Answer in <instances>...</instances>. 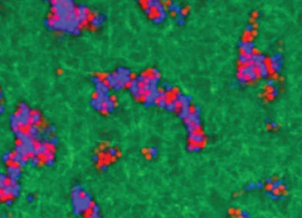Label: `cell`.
Listing matches in <instances>:
<instances>
[{
  "label": "cell",
  "mask_w": 302,
  "mask_h": 218,
  "mask_svg": "<svg viewBox=\"0 0 302 218\" xmlns=\"http://www.w3.org/2000/svg\"><path fill=\"white\" fill-rule=\"evenodd\" d=\"M269 125H270L272 128H276L278 127V123L276 122H271Z\"/></svg>",
  "instance_id": "f1b7e54d"
},
{
  "label": "cell",
  "mask_w": 302,
  "mask_h": 218,
  "mask_svg": "<svg viewBox=\"0 0 302 218\" xmlns=\"http://www.w3.org/2000/svg\"><path fill=\"white\" fill-rule=\"evenodd\" d=\"M267 85L269 86V87H272V88H273V87H276V82L274 80V79L269 78L267 82Z\"/></svg>",
  "instance_id": "484cf974"
},
{
  "label": "cell",
  "mask_w": 302,
  "mask_h": 218,
  "mask_svg": "<svg viewBox=\"0 0 302 218\" xmlns=\"http://www.w3.org/2000/svg\"><path fill=\"white\" fill-rule=\"evenodd\" d=\"M238 61L241 65H243V66H245V65L251 63V61H250V57L247 56V55H246L244 53L239 54Z\"/></svg>",
  "instance_id": "9a60e30c"
},
{
  "label": "cell",
  "mask_w": 302,
  "mask_h": 218,
  "mask_svg": "<svg viewBox=\"0 0 302 218\" xmlns=\"http://www.w3.org/2000/svg\"><path fill=\"white\" fill-rule=\"evenodd\" d=\"M187 150L192 153H199L202 150V147H201L200 145H198V144H190L187 146Z\"/></svg>",
  "instance_id": "2e32d148"
},
{
  "label": "cell",
  "mask_w": 302,
  "mask_h": 218,
  "mask_svg": "<svg viewBox=\"0 0 302 218\" xmlns=\"http://www.w3.org/2000/svg\"><path fill=\"white\" fill-rule=\"evenodd\" d=\"M239 75L244 76L250 82H255L258 78V74L256 70V66L253 63L245 65L238 68Z\"/></svg>",
  "instance_id": "6da1fadb"
},
{
  "label": "cell",
  "mask_w": 302,
  "mask_h": 218,
  "mask_svg": "<svg viewBox=\"0 0 302 218\" xmlns=\"http://www.w3.org/2000/svg\"><path fill=\"white\" fill-rule=\"evenodd\" d=\"M162 87L164 90H165L166 92H172L175 89V86L173 84H171L167 82H163Z\"/></svg>",
  "instance_id": "e0dca14e"
},
{
  "label": "cell",
  "mask_w": 302,
  "mask_h": 218,
  "mask_svg": "<svg viewBox=\"0 0 302 218\" xmlns=\"http://www.w3.org/2000/svg\"><path fill=\"white\" fill-rule=\"evenodd\" d=\"M264 183L269 188V190L277 192H282V189H285L287 186L286 182L283 179H273L272 178L265 179Z\"/></svg>",
  "instance_id": "7a4b0ae2"
},
{
  "label": "cell",
  "mask_w": 302,
  "mask_h": 218,
  "mask_svg": "<svg viewBox=\"0 0 302 218\" xmlns=\"http://www.w3.org/2000/svg\"><path fill=\"white\" fill-rule=\"evenodd\" d=\"M176 23L177 25H179L180 26H183L185 25V21L184 20H177L176 19Z\"/></svg>",
  "instance_id": "83f0119b"
},
{
  "label": "cell",
  "mask_w": 302,
  "mask_h": 218,
  "mask_svg": "<svg viewBox=\"0 0 302 218\" xmlns=\"http://www.w3.org/2000/svg\"><path fill=\"white\" fill-rule=\"evenodd\" d=\"M250 57L251 63H253L255 66H257V65L260 64V63H266V59H267L266 55L263 53H253Z\"/></svg>",
  "instance_id": "8fae6325"
},
{
  "label": "cell",
  "mask_w": 302,
  "mask_h": 218,
  "mask_svg": "<svg viewBox=\"0 0 302 218\" xmlns=\"http://www.w3.org/2000/svg\"><path fill=\"white\" fill-rule=\"evenodd\" d=\"M173 101L180 105V107H186V106H190L193 98L191 96L185 95L181 92L178 91L175 94V97L173 98Z\"/></svg>",
  "instance_id": "5b68a950"
},
{
  "label": "cell",
  "mask_w": 302,
  "mask_h": 218,
  "mask_svg": "<svg viewBox=\"0 0 302 218\" xmlns=\"http://www.w3.org/2000/svg\"><path fill=\"white\" fill-rule=\"evenodd\" d=\"M185 16H186V14L184 12H182V13L179 14V15H177V20H184Z\"/></svg>",
  "instance_id": "4316f807"
},
{
  "label": "cell",
  "mask_w": 302,
  "mask_h": 218,
  "mask_svg": "<svg viewBox=\"0 0 302 218\" xmlns=\"http://www.w3.org/2000/svg\"><path fill=\"white\" fill-rule=\"evenodd\" d=\"M159 70L157 68H155L152 70V75L154 76H159Z\"/></svg>",
  "instance_id": "f546056e"
},
{
  "label": "cell",
  "mask_w": 302,
  "mask_h": 218,
  "mask_svg": "<svg viewBox=\"0 0 302 218\" xmlns=\"http://www.w3.org/2000/svg\"><path fill=\"white\" fill-rule=\"evenodd\" d=\"M238 47L242 50V53L247 56H250L254 53L255 44L251 40H240L237 44Z\"/></svg>",
  "instance_id": "8992f818"
},
{
  "label": "cell",
  "mask_w": 302,
  "mask_h": 218,
  "mask_svg": "<svg viewBox=\"0 0 302 218\" xmlns=\"http://www.w3.org/2000/svg\"><path fill=\"white\" fill-rule=\"evenodd\" d=\"M266 187V185L264 183V181H258V182H249L244 188V190L247 192H252L255 191H260Z\"/></svg>",
  "instance_id": "52a82bcc"
},
{
  "label": "cell",
  "mask_w": 302,
  "mask_h": 218,
  "mask_svg": "<svg viewBox=\"0 0 302 218\" xmlns=\"http://www.w3.org/2000/svg\"><path fill=\"white\" fill-rule=\"evenodd\" d=\"M270 122H270V119H266V124H268V125H269V124L270 123Z\"/></svg>",
  "instance_id": "1f68e13d"
},
{
  "label": "cell",
  "mask_w": 302,
  "mask_h": 218,
  "mask_svg": "<svg viewBox=\"0 0 302 218\" xmlns=\"http://www.w3.org/2000/svg\"><path fill=\"white\" fill-rule=\"evenodd\" d=\"M167 102L168 101H167V98H160V99L158 100V101H157L158 106H159L160 108H165L166 106H167Z\"/></svg>",
  "instance_id": "ac0fdd59"
},
{
  "label": "cell",
  "mask_w": 302,
  "mask_h": 218,
  "mask_svg": "<svg viewBox=\"0 0 302 218\" xmlns=\"http://www.w3.org/2000/svg\"><path fill=\"white\" fill-rule=\"evenodd\" d=\"M167 9H168L169 12H175V14H177V15L183 12V9H182L181 6L176 2H172L169 3L168 6H167Z\"/></svg>",
  "instance_id": "7c38bea8"
},
{
  "label": "cell",
  "mask_w": 302,
  "mask_h": 218,
  "mask_svg": "<svg viewBox=\"0 0 302 218\" xmlns=\"http://www.w3.org/2000/svg\"><path fill=\"white\" fill-rule=\"evenodd\" d=\"M188 138L191 141L192 144H198V145H201L205 141V136L202 133L198 132L189 133Z\"/></svg>",
  "instance_id": "ba28073f"
},
{
  "label": "cell",
  "mask_w": 302,
  "mask_h": 218,
  "mask_svg": "<svg viewBox=\"0 0 302 218\" xmlns=\"http://www.w3.org/2000/svg\"><path fill=\"white\" fill-rule=\"evenodd\" d=\"M149 154L152 157H155L158 155V149L156 147H151L149 150Z\"/></svg>",
  "instance_id": "d4e9b609"
},
{
  "label": "cell",
  "mask_w": 302,
  "mask_h": 218,
  "mask_svg": "<svg viewBox=\"0 0 302 218\" xmlns=\"http://www.w3.org/2000/svg\"><path fill=\"white\" fill-rule=\"evenodd\" d=\"M265 195L268 198L275 201H284L285 198V195L282 192H273V191L269 190V189H267L265 192Z\"/></svg>",
  "instance_id": "30bf717a"
},
{
  "label": "cell",
  "mask_w": 302,
  "mask_h": 218,
  "mask_svg": "<svg viewBox=\"0 0 302 218\" xmlns=\"http://www.w3.org/2000/svg\"><path fill=\"white\" fill-rule=\"evenodd\" d=\"M165 108L168 112L173 113L175 112L176 110H177V109H178V104L175 101L172 100V101L167 102V106H166Z\"/></svg>",
  "instance_id": "5bb4252c"
},
{
  "label": "cell",
  "mask_w": 302,
  "mask_h": 218,
  "mask_svg": "<svg viewBox=\"0 0 302 218\" xmlns=\"http://www.w3.org/2000/svg\"><path fill=\"white\" fill-rule=\"evenodd\" d=\"M256 70L258 74V76H260L262 78H266L269 77V66L266 63H260V64L256 66Z\"/></svg>",
  "instance_id": "9c48e42d"
},
{
  "label": "cell",
  "mask_w": 302,
  "mask_h": 218,
  "mask_svg": "<svg viewBox=\"0 0 302 218\" xmlns=\"http://www.w3.org/2000/svg\"><path fill=\"white\" fill-rule=\"evenodd\" d=\"M161 4V2L160 1H148L147 2L148 8H150V9H156Z\"/></svg>",
  "instance_id": "d6986e66"
},
{
  "label": "cell",
  "mask_w": 302,
  "mask_h": 218,
  "mask_svg": "<svg viewBox=\"0 0 302 218\" xmlns=\"http://www.w3.org/2000/svg\"><path fill=\"white\" fill-rule=\"evenodd\" d=\"M239 217L240 218H253L252 217L251 214L248 212L246 210H242V211L240 212L239 214Z\"/></svg>",
  "instance_id": "ffe728a7"
},
{
  "label": "cell",
  "mask_w": 302,
  "mask_h": 218,
  "mask_svg": "<svg viewBox=\"0 0 302 218\" xmlns=\"http://www.w3.org/2000/svg\"><path fill=\"white\" fill-rule=\"evenodd\" d=\"M152 20H153V22H154L155 24H156V25H159V24L162 23V22L164 21L165 19L163 18V17L161 16H160V15H156V16H155L154 17H153Z\"/></svg>",
  "instance_id": "7402d4cb"
},
{
  "label": "cell",
  "mask_w": 302,
  "mask_h": 218,
  "mask_svg": "<svg viewBox=\"0 0 302 218\" xmlns=\"http://www.w3.org/2000/svg\"><path fill=\"white\" fill-rule=\"evenodd\" d=\"M279 87H277V86H276V87H273V88H272L271 96L273 97V98H276V97L279 95Z\"/></svg>",
  "instance_id": "603a6c76"
},
{
  "label": "cell",
  "mask_w": 302,
  "mask_h": 218,
  "mask_svg": "<svg viewBox=\"0 0 302 218\" xmlns=\"http://www.w3.org/2000/svg\"><path fill=\"white\" fill-rule=\"evenodd\" d=\"M191 122L192 125L196 128V130H199L201 127L200 120V108L198 105H195L193 111H191L189 117L187 118Z\"/></svg>",
  "instance_id": "277c9868"
},
{
  "label": "cell",
  "mask_w": 302,
  "mask_h": 218,
  "mask_svg": "<svg viewBox=\"0 0 302 218\" xmlns=\"http://www.w3.org/2000/svg\"><path fill=\"white\" fill-rule=\"evenodd\" d=\"M145 13L148 15H151L152 14V9H150V8H147V9H145Z\"/></svg>",
  "instance_id": "4dcf8cb0"
},
{
  "label": "cell",
  "mask_w": 302,
  "mask_h": 218,
  "mask_svg": "<svg viewBox=\"0 0 302 218\" xmlns=\"http://www.w3.org/2000/svg\"><path fill=\"white\" fill-rule=\"evenodd\" d=\"M190 106H186V107H180V110L178 112V117L182 120H185L189 117L190 114L191 113Z\"/></svg>",
  "instance_id": "4fadbf2b"
},
{
  "label": "cell",
  "mask_w": 302,
  "mask_h": 218,
  "mask_svg": "<svg viewBox=\"0 0 302 218\" xmlns=\"http://www.w3.org/2000/svg\"><path fill=\"white\" fill-rule=\"evenodd\" d=\"M255 30V26L252 24H249L247 27H246V31L247 33H253Z\"/></svg>",
  "instance_id": "cb8c5ba5"
},
{
  "label": "cell",
  "mask_w": 302,
  "mask_h": 218,
  "mask_svg": "<svg viewBox=\"0 0 302 218\" xmlns=\"http://www.w3.org/2000/svg\"><path fill=\"white\" fill-rule=\"evenodd\" d=\"M248 79L246 77H244V76L239 75L238 78H237V82H238L239 84H243L244 85V84H247L248 83Z\"/></svg>",
  "instance_id": "44dd1931"
},
{
  "label": "cell",
  "mask_w": 302,
  "mask_h": 218,
  "mask_svg": "<svg viewBox=\"0 0 302 218\" xmlns=\"http://www.w3.org/2000/svg\"><path fill=\"white\" fill-rule=\"evenodd\" d=\"M270 63V68L273 71L279 73L282 69L283 66V55L281 52H277L273 54L269 58Z\"/></svg>",
  "instance_id": "3957f363"
}]
</instances>
